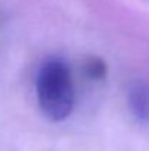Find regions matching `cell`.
Instances as JSON below:
<instances>
[{"label": "cell", "instance_id": "1", "mask_svg": "<svg viewBox=\"0 0 149 151\" xmlns=\"http://www.w3.org/2000/svg\"><path fill=\"white\" fill-rule=\"evenodd\" d=\"M37 100L41 111L53 122H61L72 114L75 88L69 65L58 56L46 59L35 79Z\"/></svg>", "mask_w": 149, "mask_h": 151}, {"label": "cell", "instance_id": "2", "mask_svg": "<svg viewBox=\"0 0 149 151\" xmlns=\"http://www.w3.org/2000/svg\"><path fill=\"white\" fill-rule=\"evenodd\" d=\"M127 104L133 116L140 122L149 120V84L136 81L127 91Z\"/></svg>", "mask_w": 149, "mask_h": 151}, {"label": "cell", "instance_id": "3", "mask_svg": "<svg viewBox=\"0 0 149 151\" xmlns=\"http://www.w3.org/2000/svg\"><path fill=\"white\" fill-rule=\"evenodd\" d=\"M85 70H86V73L91 78H94V79H102L105 76L107 68H105V63L102 60H99V59H91L89 62H86Z\"/></svg>", "mask_w": 149, "mask_h": 151}]
</instances>
